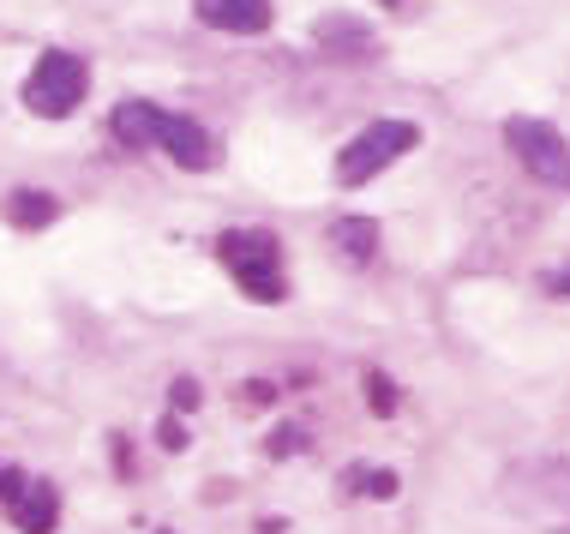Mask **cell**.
<instances>
[{
	"label": "cell",
	"instance_id": "obj_4",
	"mask_svg": "<svg viewBox=\"0 0 570 534\" xmlns=\"http://www.w3.org/2000/svg\"><path fill=\"white\" fill-rule=\"evenodd\" d=\"M85 90H90L85 60L67 55V49H49V55H37V67H30V79H24V109L42 115V120H67L85 102Z\"/></svg>",
	"mask_w": 570,
	"mask_h": 534
},
{
	"label": "cell",
	"instance_id": "obj_7",
	"mask_svg": "<svg viewBox=\"0 0 570 534\" xmlns=\"http://www.w3.org/2000/svg\"><path fill=\"white\" fill-rule=\"evenodd\" d=\"M198 24L228 30V37H258L271 30V0H193Z\"/></svg>",
	"mask_w": 570,
	"mask_h": 534
},
{
	"label": "cell",
	"instance_id": "obj_8",
	"mask_svg": "<svg viewBox=\"0 0 570 534\" xmlns=\"http://www.w3.org/2000/svg\"><path fill=\"white\" fill-rule=\"evenodd\" d=\"M157 150H168L180 169H210V162H217V145H210V132L198 127V120H187V115H163V139H157Z\"/></svg>",
	"mask_w": 570,
	"mask_h": 534
},
{
	"label": "cell",
	"instance_id": "obj_12",
	"mask_svg": "<svg viewBox=\"0 0 570 534\" xmlns=\"http://www.w3.org/2000/svg\"><path fill=\"white\" fill-rule=\"evenodd\" d=\"M7 217L19 222V228H49L60 217V205H55L49 192H12L7 198Z\"/></svg>",
	"mask_w": 570,
	"mask_h": 534
},
{
	"label": "cell",
	"instance_id": "obj_6",
	"mask_svg": "<svg viewBox=\"0 0 570 534\" xmlns=\"http://www.w3.org/2000/svg\"><path fill=\"white\" fill-rule=\"evenodd\" d=\"M0 505L12 511V523H19L24 534H49L60 523V493L49 481H24L19 468L0 475Z\"/></svg>",
	"mask_w": 570,
	"mask_h": 534
},
{
	"label": "cell",
	"instance_id": "obj_3",
	"mask_svg": "<svg viewBox=\"0 0 570 534\" xmlns=\"http://www.w3.org/2000/svg\"><path fill=\"white\" fill-rule=\"evenodd\" d=\"M421 145V132L409 127V120H373L366 132H354V139L336 150V187H366L373 175H384L396 157H409V150Z\"/></svg>",
	"mask_w": 570,
	"mask_h": 534
},
{
	"label": "cell",
	"instance_id": "obj_13",
	"mask_svg": "<svg viewBox=\"0 0 570 534\" xmlns=\"http://www.w3.org/2000/svg\"><path fill=\"white\" fill-rule=\"evenodd\" d=\"M343 486H348V493H361V498H396V475H391V468H348Z\"/></svg>",
	"mask_w": 570,
	"mask_h": 534
},
{
	"label": "cell",
	"instance_id": "obj_16",
	"mask_svg": "<svg viewBox=\"0 0 570 534\" xmlns=\"http://www.w3.org/2000/svg\"><path fill=\"white\" fill-rule=\"evenodd\" d=\"M175 408H198V385H193V378H180V385H175Z\"/></svg>",
	"mask_w": 570,
	"mask_h": 534
},
{
	"label": "cell",
	"instance_id": "obj_17",
	"mask_svg": "<svg viewBox=\"0 0 570 534\" xmlns=\"http://www.w3.org/2000/svg\"><path fill=\"white\" fill-rule=\"evenodd\" d=\"M0 475H7V468H0Z\"/></svg>",
	"mask_w": 570,
	"mask_h": 534
},
{
	"label": "cell",
	"instance_id": "obj_14",
	"mask_svg": "<svg viewBox=\"0 0 570 534\" xmlns=\"http://www.w3.org/2000/svg\"><path fill=\"white\" fill-rule=\"evenodd\" d=\"M366 390H373V415H396V385H391V378H366Z\"/></svg>",
	"mask_w": 570,
	"mask_h": 534
},
{
	"label": "cell",
	"instance_id": "obj_2",
	"mask_svg": "<svg viewBox=\"0 0 570 534\" xmlns=\"http://www.w3.org/2000/svg\"><path fill=\"white\" fill-rule=\"evenodd\" d=\"M228 277L240 283L246 300H258V307H276L283 300V240L271 235V228H228L217 240Z\"/></svg>",
	"mask_w": 570,
	"mask_h": 534
},
{
	"label": "cell",
	"instance_id": "obj_1",
	"mask_svg": "<svg viewBox=\"0 0 570 534\" xmlns=\"http://www.w3.org/2000/svg\"><path fill=\"white\" fill-rule=\"evenodd\" d=\"M499 505L529 528L570 534V463L564 456H522L499 475Z\"/></svg>",
	"mask_w": 570,
	"mask_h": 534
},
{
	"label": "cell",
	"instance_id": "obj_10",
	"mask_svg": "<svg viewBox=\"0 0 570 534\" xmlns=\"http://www.w3.org/2000/svg\"><path fill=\"white\" fill-rule=\"evenodd\" d=\"M331 247L348 258V265H373L379 253V222L373 217H336L331 222Z\"/></svg>",
	"mask_w": 570,
	"mask_h": 534
},
{
	"label": "cell",
	"instance_id": "obj_11",
	"mask_svg": "<svg viewBox=\"0 0 570 534\" xmlns=\"http://www.w3.org/2000/svg\"><path fill=\"white\" fill-rule=\"evenodd\" d=\"M318 42H325V49H336V55H348V60H366V55H373V30H366V24H348V19H325V24H318Z\"/></svg>",
	"mask_w": 570,
	"mask_h": 534
},
{
	"label": "cell",
	"instance_id": "obj_15",
	"mask_svg": "<svg viewBox=\"0 0 570 534\" xmlns=\"http://www.w3.org/2000/svg\"><path fill=\"white\" fill-rule=\"evenodd\" d=\"M301 451H306V433H301V426H283V433L271 438V456H301Z\"/></svg>",
	"mask_w": 570,
	"mask_h": 534
},
{
	"label": "cell",
	"instance_id": "obj_5",
	"mask_svg": "<svg viewBox=\"0 0 570 534\" xmlns=\"http://www.w3.org/2000/svg\"><path fill=\"white\" fill-rule=\"evenodd\" d=\"M504 145H511V157L522 162V175H534L541 187L570 192V139L552 120H534V115L504 120Z\"/></svg>",
	"mask_w": 570,
	"mask_h": 534
},
{
	"label": "cell",
	"instance_id": "obj_9",
	"mask_svg": "<svg viewBox=\"0 0 570 534\" xmlns=\"http://www.w3.org/2000/svg\"><path fill=\"white\" fill-rule=\"evenodd\" d=\"M163 115L157 102H120L115 120H109V132H115V145H127V150H150L163 139Z\"/></svg>",
	"mask_w": 570,
	"mask_h": 534
}]
</instances>
